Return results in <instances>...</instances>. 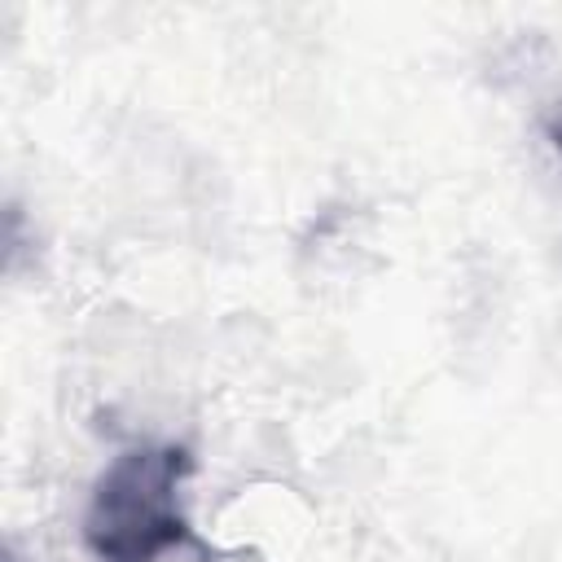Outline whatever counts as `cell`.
<instances>
[{"label": "cell", "mask_w": 562, "mask_h": 562, "mask_svg": "<svg viewBox=\"0 0 562 562\" xmlns=\"http://www.w3.org/2000/svg\"><path fill=\"white\" fill-rule=\"evenodd\" d=\"M189 474L184 448H127L92 487L83 536L110 562H136L162 531L184 522L176 514L180 479Z\"/></svg>", "instance_id": "6da1fadb"}, {"label": "cell", "mask_w": 562, "mask_h": 562, "mask_svg": "<svg viewBox=\"0 0 562 562\" xmlns=\"http://www.w3.org/2000/svg\"><path fill=\"white\" fill-rule=\"evenodd\" d=\"M136 562H215V553H211L184 522H176V527L162 531Z\"/></svg>", "instance_id": "7a4b0ae2"}, {"label": "cell", "mask_w": 562, "mask_h": 562, "mask_svg": "<svg viewBox=\"0 0 562 562\" xmlns=\"http://www.w3.org/2000/svg\"><path fill=\"white\" fill-rule=\"evenodd\" d=\"M544 136H549V145L562 154V105H553V110L544 114Z\"/></svg>", "instance_id": "3957f363"}]
</instances>
